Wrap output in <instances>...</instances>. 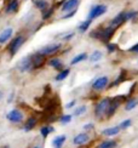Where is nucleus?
<instances>
[{
	"label": "nucleus",
	"instance_id": "nucleus-30",
	"mask_svg": "<svg viewBox=\"0 0 138 148\" xmlns=\"http://www.w3.org/2000/svg\"><path fill=\"white\" fill-rule=\"evenodd\" d=\"M107 49H108L109 52H115L116 50V45L113 44V42H107Z\"/></svg>",
	"mask_w": 138,
	"mask_h": 148
},
{
	"label": "nucleus",
	"instance_id": "nucleus-3",
	"mask_svg": "<svg viewBox=\"0 0 138 148\" xmlns=\"http://www.w3.org/2000/svg\"><path fill=\"white\" fill-rule=\"evenodd\" d=\"M61 49H62V42H51V44L42 46L39 50V52L42 55V56L47 57V56H51V55L57 53Z\"/></svg>",
	"mask_w": 138,
	"mask_h": 148
},
{
	"label": "nucleus",
	"instance_id": "nucleus-10",
	"mask_svg": "<svg viewBox=\"0 0 138 148\" xmlns=\"http://www.w3.org/2000/svg\"><path fill=\"white\" fill-rule=\"evenodd\" d=\"M63 5L61 6V11L62 12H70L78 9L79 6V0H66L62 3Z\"/></svg>",
	"mask_w": 138,
	"mask_h": 148
},
{
	"label": "nucleus",
	"instance_id": "nucleus-17",
	"mask_svg": "<svg viewBox=\"0 0 138 148\" xmlns=\"http://www.w3.org/2000/svg\"><path fill=\"white\" fill-rule=\"evenodd\" d=\"M119 132H120V127L118 126H111V127H107L104 129V130L102 131V135H104V136H108V137H111V136H115V135H118Z\"/></svg>",
	"mask_w": 138,
	"mask_h": 148
},
{
	"label": "nucleus",
	"instance_id": "nucleus-15",
	"mask_svg": "<svg viewBox=\"0 0 138 148\" xmlns=\"http://www.w3.org/2000/svg\"><path fill=\"white\" fill-rule=\"evenodd\" d=\"M47 64L50 66V67H52L53 69H56V71H58V72H61L62 69H64L63 68V62L59 60V58H57V57H55V58H51V60H49L47 61Z\"/></svg>",
	"mask_w": 138,
	"mask_h": 148
},
{
	"label": "nucleus",
	"instance_id": "nucleus-25",
	"mask_svg": "<svg viewBox=\"0 0 138 148\" xmlns=\"http://www.w3.org/2000/svg\"><path fill=\"white\" fill-rule=\"evenodd\" d=\"M53 8H47L45 11H42L41 12V18L44 21H46V20H49V18H51L52 17V15H53Z\"/></svg>",
	"mask_w": 138,
	"mask_h": 148
},
{
	"label": "nucleus",
	"instance_id": "nucleus-13",
	"mask_svg": "<svg viewBox=\"0 0 138 148\" xmlns=\"http://www.w3.org/2000/svg\"><path fill=\"white\" fill-rule=\"evenodd\" d=\"M89 141H90L89 135H87L86 132H80V134H78L77 136L73 138V143L75 146H83V145L89 142Z\"/></svg>",
	"mask_w": 138,
	"mask_h": 148
},
{
	"label": "nucleus",
	"instance_id": "nucleus-12",
	"mask_svg": "<svg viewBox=\"0 0 138 148\" xmlns=\"http://www.w3.org/2000/svg\"><path fill=\"white\" fill-rule=\"evenodd\" d=\"M12 34H14V29L11 27L5 28L1 33H0V45H4L6 44L9 40H11L12 38Z\"/></svg>",
	"mask_w": 138,
	"mask_h": 148
},
{
	"label": "nucleus",
	"instance_id": "nucleus-29",
	"mask_svg": "<svg viewBox=\"0 0 138 148\" xmlns=\"http://www.w3.org/2000/svg\"><path fill=\"white\" fill-rule=\"evenodd\" d=\"M86 109H87V107H86V106H80V107H78L77 109L74 110V115H75V116H80V115H83V114L86 112Z\"/></svg>",
	"mask_w": 138,
	"mask_h": 148
},
{
	"label": "nucleus",
	"instance_id": "nucleus-38",
	"mask_svg": "<svg viewBox=\"0 0 138 148\" xmlns=\"http://www.w3.org/2000/svg\"><path fill=\"white\" fill-rule=\"evenodd\" d=\"M33 148H41V147H39V146H35V147H33Z\"/></svg>",
	"mask_w": 138,
	"mask_h": 148
},
{
	"label": "nucleus",
	"instance_id": "nucleus-24",
	"mask_svg": "<svg viewBox=\"0 0 138 148\" xmlns=\"http://www.w3.org/2000/svg\"><path fill=\"white\" fill-rule=\"evenodd\" d=\"M69 73H70V71H69L68 68L62 69L61 72H58L57 75L55 77V80H56V82H62V80H64V79L69 75Z\"/></svg>",
	"mask_w": 138,
	"mask_h": 148
},
{
	"label": "nucleus",
	"instance_id": "nucleus-1",
	"mask_svg": "<svg viewBox=\"0 0 138 148\" xmlns=\"http://www.w3.org/2000/svg\"><path fill=\"white\" fill-rule=\"evenodd\" d=\"M26 39L27 38L22 33H18L17 35L14 36V38H11L8 46H6V50H8L10 57H14L15 55L20 51V49L23 46L24 42H26Z\"/></svg>",
	"mask_w": 138,
	"mask_h": 148
},
{
	"label": "nucleus",
	"instance_id": "nucleus-7",
	"mask_svg": "<svg viewBox=\"0 0 138 148\" xmlns=\"http://www.w3.org/2000/svg\"><path fill=\"white\" fill-rule=\"evenodd\" d=\"M30 60H32L33 71L40 68V67L44 66V63H45V56H42V55H41L39 51H36V52H34V53L30 55Z\"/></svg>",
	"mask_w": 138,
	"mask_h": 148
},
{
	"label": "nucleus",
	"instance_id": "nucleus-33",
	"mask_svg": "<svg viewBox=\"0 0 138 148\" xmlns=\"http://www.w3.org/2000/svg\"><path fill=\"white\" fill-rule=\"evenodd\" d=\"M130 51L131 52H135V53H138V42H137V44H135L130 49Z\"/></svg>",
	"mask_w": 138,
	"mask_h": 148
},
{
	"label": "nucleus",
	"instance_id": "nucleus-27",
	"mask_svg": "<svg viewBox=\"0 0 138 148\" xmlns=\"http://www.w3.org/2000/svg\"><path fill=\"white\" fill-rule=\"evenodd\" d=\"M91 23H92V21H91V20H86V21H84V22L79 26V30H80V32H86V30L90 28Z\"/></svg>",
	"mask_w": 138,
	"mask_h": 148
},
{
	"label": "nucleus",
	"instance_id": "nucleus-19",
	"mask_svg": "<svg viewBox=\"0 0 138 148\" xmlns=\"http://www.w3.org/2000/svg\"><path fill=\"white\" fill-rule=\"evenodd\" d=\"M53 131H55V127L51 126V125H44V126L40 127V135L42 136V138H46L49 135L51 132H53Z\"/></svg>",
	"mask_w": 138,
	"mask_h": 148
},
{
	"label": "nucleus",
	"instance_id": "nucleus-11",
	"mask_svg": "<svg viewBox=\"0 0 138 148\" xmlns=\"http://www.w3.org/2000/svg\"><path fill=\"white\" fill-rule=\"evenodd\" d=\"M18 9H20V0H9L5 5V14H15L18 11Z\"/></svg>",
	"mask_w": 138,
	"mask_h": 148
},
{
	"label": "nucleus",
	"instance_id": "nucleus-8",
	"mask_svg": "<svg viewBox=\"0 0 138 148\" xmlns=\"http://www.w3.org/2000/svg\"><path fill=\"white\" fill-rule=\"evenodd\" d=\"M108 84H109V78L108 77H99V78H97L95 82H93V84H92V89L93 90H96V91H102V90H104L107 86H108Z\"/></svg>",
	"mask_w": 138,
	"mask_h": 148
},
{
	"label": "nucleus",
	"instance_id": "nucleus-9",
	"mask_svg": "<svg viewBox=\"0 0 138 148\" xmlns=\"http://www.w3.org/2000/svg\"><path fill=\"white\" fill-rule=\"evenodd\" d=\"M126 21H127L126 12H119V14L110 21L109 27H111V28H114V29H115V28H118V27H120L121 24H124Z\"/></svg>",
	"mask_w": 138,
	"mask_h": 148
},
{
	"label": "nucleus",
	"instance_id": "nucleus-36",
	"mask_svg": "<svg viewBox=\"0 0 138 148\" xmlns=\"http://www.w3.org/2000/svg\"><path fill=\"white\" fill-rule=\"evenodd\" d=\"M3 97H4V92H3V91H0V101L3 100Z\"/></svg>",
	"mask_w": 138,
	"mask_h": 148
},
{
	"label": "nucleus",
	"instance_id": "nucleus-23",
	"mask_svg": "<svg viewBox=\"0 0 138 148\" xmlns=\"http://www.w3.org/2000/svg\"><path fill=\"white\" fill-rule=\"evenodd\" d=\"M118 146V142L114 140H107V141H103V142L99 143L98 148H115Z\"/></svg>",
	"mask_w": 138,
	"mask_h": 148
},
{
	"label": "nucleus",
	"instance_id": "nucleus-26",
	"mask_svg": "<svg viewBox=\"0 0 138 148\" xmlns=\"http://www.w3.org/2000/svg\"><path fill=\"white\" fill-rule=\"evenodd\" d=\"M72 119H73L72 114H63V115L59 116V123L62 125H67V124H69V123L72 121Z\"/></svg>",
	"mask_w": 138,
	"mask_h": 148
},
{
	"label": "nucleus",
	"instance_id": "nucleus-22",
	"mask_svg": "<svg viewBox=\"0 0 138 148\" xmlns=\"http://www.w3.org/2000/svg\"><path fill=\"white\" fill-rule=\"evenodd\" d=\"M102 57H103V53H102L101 51L96 50V51H93V52L91 53V56L89 57V60H90L91 63H96V62H98V61H101Z\"/></svg>",
	"mask_w": 138,
	"mask_h": 148
},
{
	"label": "nucleus",
	"instance_id": "nucleus-20",
	"mask_svg": "<svg viewBox=\"0 0 138 148\" xmlns=\"http://www.w3.org/2000/svg\"><path fill=\"white\" fill-rule=\"evenodd\" d=\"M138 106V100L137 98H128V100L126 101V103H125V110H132L135 109L136 107Z\"/></svg>",
	"mask_w": 138,
	"mask_h": 148
},
{
	"label": "nucleus",
	"instance_id": "nucleus-2",
	"mask_svg": "<svg viewBox=\"0 0 138 148\" xmlns=\"http://www.w3.org/2000/svg\"><path fill=\"white\" fill-rule=\"evenodd\" d=\"M110 97H105V98H102L101 101H98L95 106V116L97 119H101L105 115V112L108 109V106L110 103Z\"/></svg>",
	"mask_w": 138,
	"mask_h": 148
},
{
	"label": "nucleus",
	"instance_id": "nucleus-37",
	"mask_svg": "<svg viewBox=\"0 0 138 148\" xmlns=\"http://www.w3.org/2000/svg\"><path fill=\"white\" fill-rule=\"evenodd\" d=\"M3 148H11V147H9V146H4Z\"/></svg>",
	"mask_w": 138,
	"mask_h": 148
},
{
	"label": "nucleus",
	"instance_id": "nucleus-4",
	"mask_svg": "<svg viewBox=\"0 0 138 148\" xmlns=\"http://www.w3.org/2000/svg\"><path fill=\"white\" fill-rule=\"evenodd\" d=\"M6 119H8L10 123H12V124H21V123L24 120V113L21 109L14 108L6 114Z\"/></svg>",
	"mask_w": 138,
	"mask_h": 148
},
{
	"label": "nucleus",
	"instance_id": "nucleus-28",
	"mask_svg": "<svg viewBox=\"0 0 138 148\" xmlns=\"http://www.w3.org/2000/svg\"><path fill=\"white\" fill-rule=\"evenodd\" d=\"M131 125H132V120L131 119H125L124 121L120 123V125H119V127H120V130H125V129L130 127Z\"/></svg>",
	"mask_w": 138,
	"mask_h": 148
},
{
	"label": "nucleus",
	"instance_id": "nucleus-16",
	"mask_svg": "<svg viewBox=\"0 0 138 148\" xmlns=\"http://www.w3.org/2000/svg\"><path fill=\"white\" fill-rule=\"evenodd\" d=\"M66 140H67V136L66 135H59V136H56L53 140H52V147L53 148H62L66 142Z\"/></svg>",
	"mask_w": 138,
	"mask_h": 148
},
{
	"label": "nucleus",
	"instance_id": "nucleus-34",
	"mask_svg": "<svg viewBox=\"0 0 138 148\" xmlns=\"http://www.w3.org/2000/svg\"><path fill=\"white\" fill-rule=\"evenodd\" d=\"M74 35H75L74 33H69L68 35H64V36H63V40H67V41H68V40H70Z\"/></svg>",
	"mask_w": 138,
	"mask_h": 148
},
{
	"label": "nucleus",
	"instance_id": "nucleus-18",
	"mask_svg": "<svg viewBox=\"0 0 138 148\" xmlns=\"http://www.w3.org/2000/svg\"><path fill=\"white\" fill-rule=\"evenodd\" d=\"M33 4H34L35 8H36L38 10H40L41 12L45 11L47 8H50L47 0H33Z\"/></svg>",
	"mask_w": 138,
	"mask_h": 148
},
{
	"label": "nucleus",
	"instance_id": "nucleus-21",
	"mask_svg": "<svg viewBox=\"0 0 138 148\" xmlns=\"http://www.w3.org/2000/svg\"><path fill=\"white\" fill-rule=\"evenodd\" d=\"M87 58V53L86 52H81L79 55H77L72 61H70V66H75V64H78L80 62H83V61H85Z\"/></svg>",
	"mask_w": 138,
	"mask_h": 148
},
{
	"label": "nucleus",
	"instance_id": "nucleus-5",
	"mask_svg": "<svg viewBox=\"0 0 138 148\" xmlns=\"http://www.w3.org/2000/svg\"><path fill=\"white\" fill-rule=\"evenodd\" d=\"M107 10H108V8H107V5L104 4H98V5H93L92 8L90 9V12H89V16H87V20H96V18H98L99 16L104 15Z\"/></svg>",
	"mask_w": 138,
	"mask_h": 148
},
{
	"label": "nucleus",
	"instance_id": "nucleus-35",
	"mask_svg": "<svg viewBox=\"0 0 138 148\" xmlns=\"http://www.w3.org/2000/svg\"><path fill=\"white\" fill-rule=\"evenodd\" d=\"M84 129H85V130H92L93 124H86V125H84Z\"/></svg>",
	"mask_w": 138,
	"mask_h": 148
},
{
	"label": "nucleus",
	"instance_id": "nucleus-6",
	"mask_svg": "<svg viewBox=\"0 0 138 148\" xmlns=\"http://www.w3.org/2000/svg\"><path fill=\"white\" fill-rule=\"evenodd\" d=\"M17 69L20 71L21 73H27V72L33 71V64H32V60H30V55L23 57L20 62H18Z\"/></svg>",
	"mask_w": 138,
	"mask_h": 148
},
{
	"label": "nucleus",
	"instance_id": "nucleus-14",
	"mask_svg": "<svg viewBox=\"0 0 138 148\" xmlns=\"http://www.w3.org/2000/svg\"><path fill=\"white\" fill-rule=\"evenodd\" d=\"M38 125V118L36 116H29V118L24 121V124H23V131H26V132H29V131H32L33 129Z\"/></svg>",
	"mask_w": 138,
	"mask_h": 148
},
{
	"label": "nucleus",
	"instance_id": "nucleus-31",
	"mask_svg": "<svg viewBox=\"0 0 138 148\" xmlns=\"http://www.w3.org/2000/svg\"><path fill=\"white\" fill-rule=\"evenodd\" d=\"M75 14H77V10H74V11H70V12H68L67 15H63V20H67V18H70V17H74Z\"/></svg>",
	"mask_w": 138,
	"mask_h": 148
},
{
	"label": "nucleus",
	"instance_id": "nucleus-32",
	"mask_svg": "<svg viewBox=\"0 0 138 148\" xmlns=\"http://www.w3.org/2000/svg\"><path fill=\"white\" fill-rule=\"evenodd\" d=\"M75 103H77V101H75V100L70 101L69 103H67V104H66V108H67V109H70V108H73V107L75 106Z\"/></svg>",
	"mask_w": 138,
	"mask_h": 148
}]
</instances>
